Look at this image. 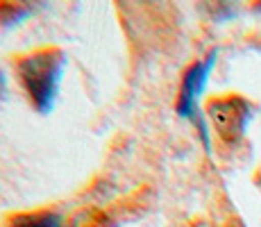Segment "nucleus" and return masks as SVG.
Segmentation results:
<instances>
[{"mask_svg":"<svg viewBox=\"0 0 261 227\" xmlns=\"http://www.w3.org/2000/svg\"><path fill=\"white\" fill-rule=\"evenodd\" d=\"M5 227H64V218L50 209L21 211V214L9 216Z\"/></svg>","mask_w":261,"mask_h":227,"instance_id":"obj_4","label":"nucleus"},{"mask_svg":"<svg viewBox=\"0 0 261 227\" xmlns=\"http://www.w3.org/2000/svg\"><path fill=\"white\" fill-rule=\"evenodd\" d=\"M5 75H3V70H0V100H3V93H5Z\"/></svg>","mask_w":261,"mask_h":227,"instance_id":"obj_7","label":"nucleus"},{"mask_svg":"<svg viewBox=\"0 0 261 227\" xmlns=\"http://www.w3.org/2000/svg\"><path fill=\"white\" fill-rule=\"evenodd\" d=\"M214 64H216V50H212V53L204 59H200V62L191 64L182 75L177 100H175V112H177V116H182V118L198 125L200 136H202L207 148H209V134H207V128H204L202 118H200V114H198V98L204 91V84H207V78H209V73H212Z\"/></svg>","mask_w":261,"mask_h":227,"instance_id":"obj_3","label":"nucleus"},{"mask_svg":"<svg viewBox=\"0 0 261 227\" xmlns=\"http://www.w3.org/2000/svg\"><path fill=\"white\" fill-rule=\"evenodd\" d=\"M66 68V53L57 45L37 48L16 57V78L34 112L46 116L53 112L59 95V84Z\"/></svg>","mask_w":261,"mask_h":227,"instance_id":"obj_1","label":"nucleus"},{"mask_svg":"<svg viewBox=\"0 0 261 227\" xmlns=\"http://www.w3.org/2000/svg\"><path fill=\"white\" fill-rule=\"evenodd\" d=\"M207 116L220 141L237 145L245 136V130L254 116V105L237 93L220 95V98H214L207 103Z\"/></svg>","mask_w":261,"mask_h":227,"instance_id":"obj_2","label":"nucleus"},{"mask_svg":"<svg viewBox=\"0 0 261 227\" xmlns=\"http://www.w3.org/2000/svg\"><path fill=\"white\" fill-rule=\"evenodd\" d=\"M34 3H0V23L16 25L34 12Z\"/></svg>","mask_w":261,"mask_h":227,"instance_id":"obj_5","label":"nucleus"},{"mask_svg":"<svg viewBox=\"0 0 261 227\" xmlns=\"http://www.w3.org/2000/svg\"><path fill=\"white\" fill-rule=\"evenodd\" d=\"M225 227H245V223L241 218H229L227 223H225Z\"/></svg>","mask_w":261,"mask_h":227,"instance_id":"obj_6","label":"nucleus"}]
</instances>
